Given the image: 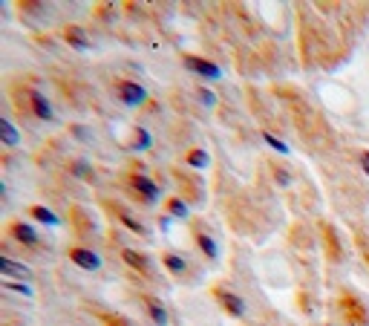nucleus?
Returning a JSON list of instances; mask_svg holds the SVG:
<instances>
[{
	"instance_id": "f257e3e1",
	"label": "nucleus",
	"mask_w": 369,
	"mask_h": 326,
	"mask_svg": "<svg viewBox=\"0 0 369 326\" xmlns=\"http://www.w3.org/2000/svg\"><path fill=\"white\" fill-rule=\"evenodd\" d=\"M130 188L136 191V197L141 199V202H147V205H156L159 199H162V188L159 185L147 176V173H130Z\"/></svg>"
},
{
	"instance_id": "f03ea898",
	"label": "nucleus",
	"mask_w": 369,
	"mask_h": 326,
	"mask_svg": "<svg viewBox=\"0 0 369 326\" xmlns=\"http://www.w3.org/2000/svg\"><path fill=\"white\" fill-rule=\"evenodd\" d=\"M214 297H216V304L223 306V312L225 315H231V318H245V300L237 295V292H231L228 286H214Z\"/></svg>"
},
{
	"instance_id": "7ed1b4c3",
	"label": "nucleus",
	"mask_w": 369,
	"mask_h": 326,
	"mask_svg": "<svg viewBox=\"0 0 369 326\" xmlns=\"http://www.w3.org/2000/svg\"><path fill=\"white\" fill-rule=\"evenodd\" d=\"M116 96L121 104H127V107H139L147 101V90L139 84V81H127V78H118L116 81Z\"/></svg>"
},
{
	"instance_id": "20e7f679",
	"label": "nucleus",
	"mask_w": 369,
	"mask_h": 326,
	"mask_svg": "<svg viewBox=\"0 0 369 326\" xmlns=\"http://www.w3.org/2000/svg\"><path fill=\"white\" fill-rule=\"evenodd\" d=\"M23 96H27L29 110H32L35 119H41V122H53L55 119L53 104H49V99L43 96V92H38V90H23Z\"/></svg>"
},
{
	"instance_id": "39448f33",
	"label": "nucleus",
	"mask_w": 369,
	"mask_h": 326,
	"mask_svg": "<svg viewBox=\"0 0 369 326\" xmlns=\"http://www.w3.org/2000/svg\"><path fill=\"white\" fill-rule=\"evenodd\" d=\"M67 257L76 263L78 269H84V271H98V269H102V257H98L95 251L84 248V246H72V248L67 251Z\"/></svg>"
},
{
	"instance_id": "423d86ee",
	"label": "nucleus",
	"mask_w": 369,
	"mask_h": 326,
	"mask_svg": "<svg viewBox=\"0 0 369 326\" xmlns=\"http://www.w3.org/2000/svg\"><path fill=\"white\" fill-rule=\"evenodd\" d=\"M0 274H4L6 281H27V283L35 281V271L29 266L12 260V257H0Z\"/></svg>"
},
{
	"instance_id": "0eeeda50",
	"label": "nucleus",
	"mask_w": 369,
	"mask_h": 326,
	"mask_svg": "<svg viewBox=\"0 0 369 326\" xmlns=\"http://www.w3.org/2000/svg\"><path fill=\"white\" fill-rule=\"evenodd\" d=\"M141 304H144V312L156 326H170V315H167V306L162 297H153V295H141Z\"/></svg>"
},
{
	"instance_id": "6e6552de",
	"label": "nucleus",
	"mask_w": 369,
	"mask_h": 326,
	"mask_svg": "<svg viewBox=\"0 0 369 326\" xmlns=\"http://www.w3.org/2000/svg\"><path fill=\"white\" fill-rule=\"evenodd\" d=\"M6 231H9V237H12L15 243H20L23 248H38V246H41L38 231H35L32 225H27V222H12Z\"/></svg>"
},
{
	"instance_id": "1a4fd4ad",
	"label": "nucleus",
	"mask_w": 369,
	"mask_h": 326,
	"mask_svg": "<svg viewBox=\"0 0 369 326\" xmlns=\"http://www.w3.org/2000/svg\"><path fill=\"white\" fill-rule=\"evenodd\" d=\"M185 66L193 69L196 76H202L208 81H219L223 78V69H219L214 61H205V58H196V55H185Z\"/></svg>"
},
{
	"instance_id": "9d476101",
	"label": "nucleus",
	"mask_w": 369,
	"mask_h": 326,
	"mask_svg": "<svg viewBox=\"0 0 369 326\" xmlns=\"http://www.w3.org/2000/svg\"><path fill=\"white\" fill-rule=\"evenodd\" d=\"M121 260H125L133 271L144 274V277H151V271H153L151 257H147V254H141V251H136V248H121Z\"/></svg>"
},
{
	"instance_id": "9b49d317",
	"label": "nucleus",
	"mask_w": 369,
	"mask_h": 326,
	"mask_svg": "<svg viewBox=\"0 0 369 326\" xmlns=\"http://www.w3.org/2000/svg\"><path fill=\"white\" fill-rule=\"evenodd\" d=\"M193 240H196V246H200V251L205 254V260H211V263L219 260V246H216V240L208 234V231L193 228Z\"/></svg>"
},
{
	"instance_id": "f8f14e48",
	"label": "nucleus",
	"mask_w": 369,
	"mask_h": 326,
	"mask_svg": "<svg viewBox=\"0 0 369 326\" xmlns=\"http://www.w3.org/2000/svg\"><path fill=\"white\" fill-rule=\"evenodd\" d=\"M113 214H116V220H121V222H125L130 231H133V234H141V237H151V231H147V225L139 220V217H133L130 211H127V208L125 205H113Z\"/></svg>"
},
{
	"instance_id": "ddd939ff",
	"label": "nucleus",
	"mask_w": 369,
	"mask_h": 326,
	"mask_svg": "<svg viewBox=\"0 0 369 326\" xmlns=\"http://www.w3.org/2000/svg\"><path fill=\"white\" fill-rule=\"evenodd\" d=\"M162 266L174 274V277H182V274H188V257H182V254H176V251H162Z\"/></svg>"
},
{
	"instance_id": "4468645a",
	"label": "nucleus",
	"mask_w": 369,
	"mask_h": 326,
	"mask_svg": "<svg viewBox=\"0 0 369 326\" xmlns=\"http://www.w3.org/2000/svg\"><path fill=\"white\" fill-rule=\"evenodd\" d=\"M64 38H67V43L72 46V50H78V52H90V46H92L90 38H87V32L81 27H67Z\"/></svg>"
},
{
	"instance_id": "2eb2a0df",
	"label": "nucleus",
	"mask_w": 369,
	"mask_h": 326,
	"mask_svg": "<svg viewBox=\"0 0 369 326\" xmlns=\"http://www.w3.org/2000/svg\"><path fill=\"white\" fill-rule=\"evenodd\" d=\"M185 165L193 168V171H205V168L211 165V156H208V150H202V148H190V150L185 153Z\"/></svg>"
},
{
	"instance_id": "dca6fc26",
	"label": "nucleus",
	"mask_w": 369,
	"mask_h": 326,
	"mask_svg": "<svg viewBox=\"0 0 369 326\" xmlns=\"http://www.w3.org/2000/svg\"><path fill=\"white\" fill-rule=\"evenodd\" d=\"M165 214L174 217V220H188V217H190V208H188V202H185L182 197H170V199L165 202Z\"/></svg>"
},
{
	"instance_id": "f3484780",
	"label": "nucleus",
	"mask_w": 369,
	"mask_h": 326,
	"mask_svg": "<svg viewBox=\"0 0 369 326\" xmlns=\"http://www.w3.org/2000/svg\"><path fill=\"white\" fill-rule=\"evenodd\" d=\"M29 217L38 222H46V225H61V217L46 205H29Z\"/></svg>"
},
{
	"instance_id": "a211bd4d",
	"label": "nucleus",
	"mask_w": 369,
	"mask_h": 326,
	"mask_svg": "<svg viewBox=\"0 0 369 326\" xmlns=\"http://www.w3.org/2000/svg\"><path fill=\"white\" fill-rule=\"evenodd\" d=\"M0 136H4V145L6 148H18L20 145V133L15 130V125L9 119H0Z\"/></svg>"
},
{
	"instance_id": "6ab92c4d",
	"label": "nucleus",
	"mask_w": 369,
	"mask_h": 326,
	"mask_svg": "<svg viewBox=\"0 0 369 326\" xmlns=\"http://www.w3.org/2000/svg\"><path fill=\"white\" fill-rule=\"evenodd\" d=\"M4 289L6 292H15V295H23V297H32L35 295L29 283H23V281H6V277H4Z\"/></svg>"
},
{
	"instance_id": "aec40b11",
	"label": "nucleus",
	"mask_w": 369,
	"mask_h": 326,
	"mask_svg": "<svg viewBox=\"0 0 369 326\" xmlns=\"http://www.w3.org/2000/svg\"><path fill=\"white\" fill-rule=\"evenodd\" d=\"M263 142H268V148L277 150V153H288V145L283 142V139H277L274 133H268V130H263Z\"/></svg>"
},
{
	"instance_id": "412c9836",
	"label": "nucleus",
	"mask_w": 369,
	"mask_h": 326,
	"mask_svg": "<svg viewBox=\"0 0 369 326\" xmlns=\"http://www.w3.org/2000/svg\"><path fill=\"white\" fill-rule=\"evenodd\" d=\"M133 150H147L151 148V133H147L144 127H139L136 130V136H133V145H130Z\"/></svg>"
},
{
	"instance_id": "4be33fe9",
	"label": "nucleus",
	"mask_w": 369,
	"mask_h": 326,
	"mask_svg": "<svg viewBox=\"0 0 369 326\" xmlns=\"http://www.w3.org/2000/svg\"><path fill=\"white\" fill-rule=\"evenodd\" d=\"M274 179H277L280 188H288V185L294 182V179H291V173H288L286 168H277V171H274Z\"/></svg>"
},
{
	"instance_id": "5701e85b",
	"label": "nucleus",
	"mask_w": 369,
	"mask_h": 326,
	"mask_svg": "<svg viewBox=\"0 0 369 326\" xmlns=\"http://www.w3.org/2000/svg\"><path fill=\"white\" fill-rule=\"evenodd\" d=\"M69 171L76 173V176H87V173H90V165H87V162H72Z\"/></svg>"
},
{
	"instance_id": "b1692460",
	"label": "nucleus",
	"mask_w": 369,
	"mask_h": 326,
	"mask_svg": "<svg viewBox=\"0 0 369 326\" xmlns=\"http://www.w3.org/2000/svg\"><path fill=\"white\" fill-rule=\"evenodd\" d=\"M200 99H202V104L214 107V104H216V92H211V90H200Z\"/></svg>"
},
{
	"instance_id": "393cba45",
	"label": "nucleus",
	"mask_w": 369,
	"mask_h": 326,
	"mask_svg": "<svg viewBox=\"0 0 369 326\" xmlns=\"http://www.w3.org/2000/svg\"><path fill=\"white\" fill-rule=\"evenodd\" d=\"M361 168H363V173L369 176V150H363V153H361Z\"/></svg>"
}]
</instances>
